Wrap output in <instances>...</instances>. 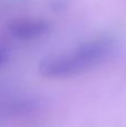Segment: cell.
<instances>
[{"mask_svg":"<svg viewBox=\"0 0 126 127\" xmlns=\"http://www.w3.org/2000/svg\"><path fill=\"white\" fill-rule=\"evenodd\" d=\"M107 46L103 42H92L78 49L69 57L59 58L46 64L44 72L47 75H69L87 69L97 63L106 53Z\"/></svg>","mask_w":126,"mask_h":127,"instance_id":"obj_1","label":"cell"},{"mask_svg":"<svg viewBox=\"0 0 126 127\" xmlns=\"http://www.w3.org/2000/svg\"><path fill=\"white\" fill-rule=\"evenodd\" d=\"M12 31L16 32L17 35L22 36V33H27V32H30L32 35H37L38 32H41L44 31L45 29V24L42 22H38V21H19L17 24H15L12 26Z\"/></svg>","mask_w":126,"mask_h":127,"instance_id":"obj_2","label":"cell"}]
</instances>
